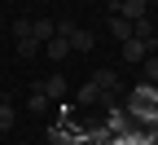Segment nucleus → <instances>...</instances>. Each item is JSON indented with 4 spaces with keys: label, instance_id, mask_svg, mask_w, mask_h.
I'll return each instance as SVG.
<instances>
[{
    "label": "nucleus",
    "instance_id": "obj_1",
    "mask_svg": "<svg viewBox=\"0 0 158 145\" xmlns=\"http://www.w3.org/2000/svg\"><path fill=\"white\" fill-rule=\"evenodd\" d=\"M110 9L118 18H127V22H141V18H149V5L145 0H110Z\"/></svg>",
    "mask_w": 158,
    "mask_h": 145
},
{
    "label": "nucleus",
    "instance_id": "obj_2",
    "mask_svg": "<svg viewBox=\"0 0 158 145\" xmlns=\"http://www.w3.org/2000/svg\"><path fill=\"white\" fill-rule=\"evenodd\" d=\"M145 57H149V44H145V40H123V62H132V66H141Z\"/></svg>",
    "mask_w": 158,
    "mask_h": 145
},
{
    "label": "nucleus",
    "instance_id": "obj_3",
    "mask_svg": "<svg viewBox=\"0 0 158 145\" xmlns=\"http://www.w3.org/2000/svg\"><path fill=\"white\" fill-rule=\"evenodd\" d=\"M40 92H44L48 101H62V97H66V79H62V75H48L44 84H40Z\"/></svg>",
    "mask_w": 158,
    "mask_h": 145
},
{
    "label": "nucleus",
    "instance_id": "obj_4",
    "mask_svg": "<svg viewBox=\"0 0 158 145\" xmlns=\"http://www.w3.org/2000/svg\"><path fill=\"white\" fill-rule=\"evenodd\" d=\"M92 44H97V35L84 31V27H75V35H70V53H88Z\"/></svg>",
    "mask_w": 158,
    "mask_h": 145
},
{
    "label": "nucleus",
    "instance_id": "obj_5",
    "mask_svg": "<svg viewBox=\"0 0 158 145\" xmlns=\"http://www.w3.org/2000/svg\"><path fill=\"white\" fill-rule=\"evenodd\" d=\"M154 31H158V27L149 22V18H141V22H132V40H145L149 49H154Z\"/></svg>",
    "mask_w": 158,
    "mask_h": 145
},
{
    "label": "nucleus",
    "instance_id": "obj_6",
    "mask_svg": "<svg viewBox=\"0 0 158 145\" xmlns=\"http://www.w3.org/2000/svg\"><path fill=\"white\" fill-rule=\"evenodd\" d=\"M13 123H18V110L0 97V132H13Z\"/></svg>",
    "mask_w": 158,
    "mask_h": 145
},
{
    "label": "nucleus",
    "instance_id": "obj_7",
    "mask_svg": "<svg viewBox=\"0 0 158 145\" xmlns=\"http://www.w3.org/2000/svg\"><path fill=\"white\" fill-rule=\"evenodd\" d=\"M44 53H48L53 62H62V57L70 53V40H57V35H53V40H48V44H44Z\"/></svg>",
    "mask_w": 158,
    "mask_h": 145
},
{
    "label": "nucleus",
    "instance_id": "obj_8",
    "mask_svg": "<svg viewBox=\"0 0 158 145\" xmlns=\"http://www.w3.org/2000/svg\"><path fill=\"white\" fill-rule=\"evenodd\" d=\"M110 35H114V40H132V22L114 13V18H110Z\"/></svg>",
    "mask_w": 158,
    "mask_h": 145
},
{
    "label": "nucleus",
    "instance_id": "obj_9",
    "mask_svg": "<svg viewBox=\"0 0 158 145\" xmlns=\"http://www.w3.org/2000/svg\"><path fill=\"white\" fill-rule=\"evenodd\" d=\"M92 84L101 88V92H114V88H118V75H114V70H97V79H92Z\"/></svg>",
    "mask_w": 158,
    "mask_h": 145
},
{
    "label": "nucleus",
    "instance_id": "obj_10",
    "mask_svg": "<svg viewBox=\"0 0 158 145\" xmlns=\"http://www.w3.org/2000/svg\"><path fill=\"white\" fill-rule=\"evenodd\" d=\"M31 35L48 44V40H53V22H48V18H35V22H31Z\"/></svg>",
    "mask_w": 158,
    "mask_h": 145
},
{
    "label": "nucleus",
    "instance_id": "obj_11",
    "mask_svg": "<svg viewBox=\"0 0 158 145\" xmlns=\"http://www.w3.org/2000/svg\"><path fill=\"white\" fill-rule=\"evenodd\" d=\"M27 110H31V114H44V110H48V97L35 88V92H31V101H27Z\"/></svg>",
    "mask_w": 158,
    "mask_h": 145
},
{
    "label": "nucleus",
    "instance_id": "obj_12",
    "mask_svg": "<svg viewBox=\"0 0 158 145\" xmlns=\"http://www.w3.org/2000/svg\"><path fill=\"white\" fill-rule=\"evenodd\" d=\"M141 75H145V84H158V57H145L141 62Z\"/></svg>",
    "mask_w": 158,
    "mask_h": 145
},
{
    "label": "nucleus",
    "instance_id": "obj_13",
    "mask_svg": "<svg viewBox=\"0 0 158 145\" xmlns=\"http://www.w3.org/2000/svg\"><path fill=\"white\" fill-rule=\"evenodd\" d=\"M35 53H40V40H18V57H27V62H31Z\"/></svg>",
    "mask_w": 158,
    "mask_h": 145
},
{
    "label": "nucleus",
    "instance_id": "obj_14",
    "mask_svg": "<svg viewBox=\"0 0 158 145\" xmlns=\"http://www.w3.org/2000/svg\"><path fill=\"white\" fill-rule=\"evenodd\" d=\"M13 35H18V40H35V35H31V18H18V22H13Z\"/></svg>",
    "mask_w": 158,
    "mask_h": 145
},
{
    "label": "nucleus",
    "instance_id": "obj_15",
    "mask_svg": "<svg viewBox=\"0 0 158 145\" xmlns=\"http://www.w3.org/2000/svg\"><path fill=\"white\" fill-rule=\"evenodd\" d=\"M149 22H154V27H158V9H154V18H149Z\"/></svg>",
    "mask_w": 158,
    "mask_h": 145
}]
</instances>
